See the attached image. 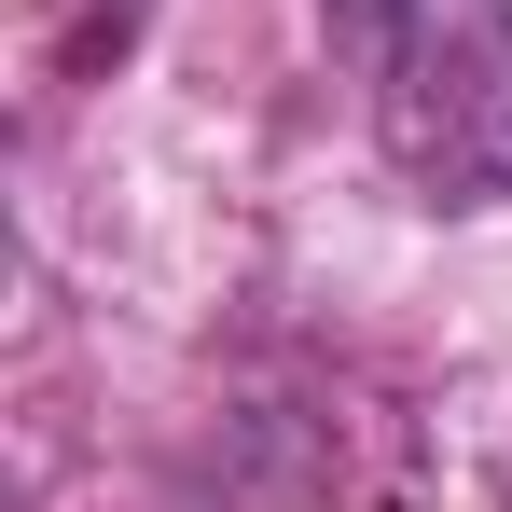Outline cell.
Instances as JSON below:
<instances>
[{
	"instance_id": "cell-1",
	"label": "cell",
	"mask_w": 512,
	"mask_h": 512,
	"mask_svg": "<svg viewBox=\"0 0 512 512\" xmlns=\"http://www.w3.org/2000/svg\"><path fill=\"white\" fill-rule=\"evenodd\" d=\"M374 125L429 208H512V0H402L374 42Z\"/></svg>"
},
{
	"instance_id": "cell-2",
	"label": "cell",
	"mask_w": 512,
	"mask_h": 512,
	"mask_svg": "<svg viewBox=\"0 0 512 512\" xmlns=\"http://www.w3.org/2000/svg\"><path fill=\"white\" fill-rule=\"evenodd\" d=\"M319 14H333V28H346V42H360V56H374V42L402 28V0H319Z\"/></svg>"
}]
</instances>
